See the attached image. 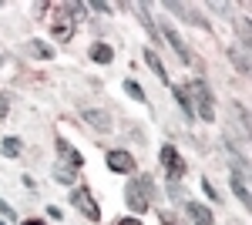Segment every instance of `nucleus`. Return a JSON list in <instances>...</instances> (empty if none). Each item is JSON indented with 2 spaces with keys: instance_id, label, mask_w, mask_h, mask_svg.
Wrapping results in <instances>:
<instances>
[{
  "instance_id": "1",
  "label": "nucleus",
  "mask_w": 252,
  "mask_h": 225,
  "mask_svg": "<svg viewBox=\"0 0 252 225\" xmlns=\"http://www.w3.org/2000/svg\"><path fill=\"white\" fill-rule=\"evenodd\" d=\"M182 91L189 94V104H192L195 118H202L205 125H212L215 121V97H212V91H209V84H205L202 77H192Z\"/></svg>"
},
{
  "instance_id": "2",
  "label": "nucleus",
  "mask_w": 252,
  "mask_h": 225,
  "mask_svg": "<svg viewBox=\"0 0 252 225\" xmlns=\"http://www.w3.org/2000/svg\"><path fill=\"white\" fill-rule=\"evenodd\" d=\"M152 182L148 178H128L125 182V202H128V208H131V215H145L148 208H152Z\"/></svg>"
},
{
  "instance_id": "3",
  "label": "nucleus",
  "mask_w": 252,
  "mask_h": 225,
  "mask_svg": "<svg viewBox=\"0 0 252 225\" xmlns=\"http://www.w3.org/2000/svg\"><path fill=\"white\" fill-rule=\"evenodd\" d=\"M158 37H161V40H165V44L175 51V54H178V61H182V64H192V61H195L192 51H189V44L178 37V31H175L172 24H161V27H158Z\"/></svg>"
},
{
  "instance_id": "4",
  "label": "nucleus",
  "mask_w": 252,
  "mask_h": 225,
  "mask_svg": "<svg viewBox=\"0 0 252 225\" xmlns=\"http://www.w3.org/2000/svg\"><path fill=\"white\" fill-rule=\"evenodd\" d=\"M71 205L78 208L84 219H91V222H97V219H101V208H97L94 195H91L88 188H71Z\"/></svg>"
},
{
  "instance_id": "5",
  "label": "nucleus",
  "mask_w": 252,
  "mask_h": 225,
  "mask_svg": "<svg viewBox=\"0 0 252 225\" xmlns=\"http://www.w3.org/2000/svg\"><path fill=\"white\" fill-rule=\"evenodd\" d=\"M158 155H161V165H165V171H168V178H172V182H178V178L185 175V158H182L172 145H161V151H158Z\"/></svg>"
},
{
  "instance_id": "6",
  "label": "nucleus",
  "mask_w": 252,
  "mask_h": 225,
  "mask_svg": "<svg viewBox=\"0 0 252 225\" xmlns=\"http://www.w3.org/2000/svg\"><path fill=\"white\" fill-rule=\"evenodd\" d=\"M104 161H108V168L115 171V175H131V171H135V158H131L128 151H121V148H111L104 155Z\"/></svg>"
},
{
  "instance_id": "7",
  "label": "nucleus",
  "mask_w": 252,
  "mask_h": 225,
  "mask_svg": "<svg viewBox=\"0 0 252 225\" xmlns=\"http://www.w3.org/2000/svg\"><path fill=\"white\" fill-rule=\"evenodd\" d=\"M81 118L88 121V128H94L97 134H108L115 125H111V118L108 111H101V108H81Z\"/></svg>"
},
{
  "instance_id": "8",
  "label": "nucleus",
  "mask_w": 252,
  "mask_h": 225,
  "mask_svg": "<svg viewBox=\"0 0 252 225\" xmlns=\"http://www.w3.org/2000/svg\"><path fill=\"white\" fill-rule=\"evenodd\" d=\"M229 185H232L235 192V198H239V205H252V195H249V175H246V168H239L232 171V178H229Z\"/></svg>"
},
{
  "instance_id": "9",
  "label": "nucleus",
  "mask_w": 252,
  "mask_h": 225,
  "mask_svg": "<svg viewBox=\"0 0 252 225\" xmlns=\"http://www.w3.org/2000/svg\"><path fill=\"white\" fill-rule=\"evenodd\" d=\"M229 61L235 64V71H239V74H249V71H252L249 44H232V47H229Z\"/></svg>"
},
{
  "instance_id": "10",
  "label": "nucleus",
  "mask_w": 252,
  "mask_h": 225,
  "mask_svg": "<svg viewBox=\"0 0 252 225\" xmlns=\"http://www.w3.org/2000/svg\"><path fill=\"white\" fill-rule=\"evenodd\" d=\"M185 212H189L192 225H215L212 208H209V205H202V202H185Z\"/></svg>"
},
{
  "instance_id": "11",
  "label": "nucleus",
  "mask_w": 252,
  "mask_h": 225,
  "mask_svg": "<svg viewBox=\"0 0 252 225\" xmlns=\"http://www.w3.org/2000/svg\"><path fill=\"white\" fill-rule=\"evenodd\" d=\"M165 10H168V14H178V17H182V20H189V24H198V27H205V20L198 17L195 10H189L185 3H175V0H168V3H165Z\"/></svg>"
},
{
  "instance_id": "12",
  "label": "nucleus",
  "mask_w": 252,
  "mask_h": 225,
  "mask_svg": "<svg viewBox=\"0 0 252 225\" xmlns=\"http://www.w3.org/2000/svg\"><path fill=\"white\" fill-rule=\"evenodd\" d=\"M58 151H61V158H64V165H71L74 171H78L81 165H84V158H81V155H78L74 148H71V145H67L64 138H58Z\"/></svg>"
},
{
  "instance_id": "13",
  "label": "nucleus",
  "mask_w": 252,
  "mask_h": 225,
  "mask_svg": "<svg viewBox=\"0 0 252 225\" xmlns=\"http://www.w3.org/2000/svg\"><path fill=\"white\" fill-rule=\"evenodd\" d=\"M145 64H148V67L155 71V77H158V81H165V84H168V71H165V64H161V57H158L155 51H152V47L145 51Z\"/></svg>"
},
{
  "instance_id": "14",
  "label": "nucleus",
  "mask_w": 252,
  "mask_h": 225,
  "mask_svg": "<svg viewBox=\"0 0 252 225\" xmlns=\"http://www.w3.org/2000/svg\"><path fill=\"white\" fill-rule=\"evenodd\" d=\"M88 54H91V61H97V64H111V61H115V51H111L108 44H91Z\"/></svg>"
},
{
  "instance_id": "15",
  "label": "nucleus",
  "mask_w": 252,
  "mask_h": 225,
  "mask_svg": "<svg viewBox=\"0 0 252 225\" xmlns=\"http://www.w3.org/2000/svg\"><path fill=\"white\" fill-rule=\"evenodd\" d=\"M54 178H58L61 185H74V182H78V171L71 168V165H64V161H61V165H54Z\"/></svg>"
},
{
  "instance_id": "16",
  "label": "nucleus",
  "mask_w": 252,
  "mask_h": 225,
  "mask_svg": "<svg viewBox=\"0 0 252 225\" xmlns=\"http://www.w3.org/2000/svg\"><path fill=\"white\" fill-rule=\"evenodd\" d=\"M0 151H3L7 158H20V155H24V141L14 138V134H7V138H3V145H0Z\"/></svg>"
},
{
  "instance_id": "17",
  "label": "nucleus",
  "mask_w": 252,
  "mask_h": 225,
  "mask_svg": "<svg viewBox=\"0 0 252 225\" xmlns=\"http://www.w3.org/2000/svg\"><path fill=\"white\" fill-rule=\"evenodd\" d=\"M71 34H74V20H71V17H67V20H54V37H58V40H67Z\"/></svg>"
},
{
  "instance_id": "18",
  "label": "nucleus",
  "mask_w": 252,
  "mask_h": 225,
  "mask_svg": "<svg viewBox=\"0 0 252 225\" xmlns=\"http://www.w3.org/2000/svg\"><path fill=\"white\" fill-rule=\"evenodd\" d=\"M172 94H175V101H178V108L185 111V118H195V114H192V104H189V94L182 91V88H172Z\"/></svg>"
},
{
  "instance_id": "19",
  "label": "nucleus",
  "mask_w": 252,
  "mask_h": 225,
  "mask_svg": "<svg viewBox=\"0 0 252 225\" xmlns=\"http://www.w3.org/2000/svg\"><path fill=\"white\" fill-rule=\"evenodd\" d=\"M125 91L131 94V97H135V101H141V104H145V101H148V97H145V91H141V84H138V81H131V77H128V81H125Z\"/></svg>"
},
{
  "instance_id": "20",
  "label": "nucleus",
  "mask_w": 252,
  "mask_h": 225,
  "mask_svg": "<svg viewBox=\"0 0 252 225\" xmlns=\"http://www.w3.org/2000/svg\"><path fill=\"white\" fill-rule=\"evenodd\" d=\"M31 51H34L37 57H44V61H51V57H54L51 47H44V40H31Z\"/></svg>"
},
{
  "instance_id": "21",
  "label": "nucleus",
  "mask_w": 252,
  "mask_h": 225,
  "mask_svg": "<svg viewBox=\"0 0 252 225\" xmlns=\"http://www.w3.org/2000/svg\"><path fill=\"white\" fill-rule=\"evenodd\" d=\"M202 192H205V198H209V202H219V192H215V185L209 182V178H202Z\"/></svg>"
},
{
  "instance_id": "22",
  "label": "nucleus",
  "mask_w": 252,
  "mask_h": 225,
  "mask_svg": "<svg viewBox=\"0 0 252 225\" xmlns=\"http://www.w3.org/2000/svg\"><path fill=\"white\" fill-rule=\"evenodd\" d=\"M115 225H141V219H135V215H128V219H118Z\"/></svg>"
},
{
  "instance_id": "23",
  "label": "nucleus",
  "mask_w": 252,
  "mask_h": 225,
  "mask_svg": "<svg viewBox=\"0 0 252 225\" xmlns=\"http://www.w3.org/2000/svg\"><path fill=\"white\" fill-rule=\"evenodd\" d=\"M91 10H97V14H111V7H108V3H91Z\"/></svg>"
},
{
  "instance_id": "24",
  "label": "nucleus",
  "mask_w": 252,
  "mask_h": 225,
  "mask_svg": "<svg viewBox=\"0 0 252 225\" xmlns=\"http://www.w3.org/2000/svg\"><path fill=\"white\" fill-rule=\"evenodd\" d=\"M0 215H7V219H14V208L7 205V202H0Z\"/></svg>"
},
{
  "instance_id": "25",
  "label": "nucleus",
  "mask_w": 252,
  "mask_h": 225,
  "mask_svg": "<svg viewBox=\"0 0 252 225\" xmlns=\"http://www.w3.org/2000/svg\"><path fill=\"white\" fill-rule=\"evenodd\" d=\"M7 108H10V104H7V97L0 94V114H7Z\"/></svg>"
},
{
  "instance_id": "26",
  "label": "nucleus",
  "mask_w": 252,
  "mask_h": 225,
  "mask_svg": "<svg viewBox=\"0 0 252 225\" xmlns=\"http://www.w3.org/2000/svg\"><path fill=\"white\" fill-rule=\"evenodd\" d=\"M24 225H44V222H40V219H27Z\"/></svg>"
},
{
  "instance_id": "27",
  "label": "nucleus",
  "mask_w": 252,
  "mask_h": 225,
  "mask_svg": "<svg viewBox=\"0 0 252 225\" xmlns=\"http://www.w3.org/2000/svg\"><path fill=\"white\" fill-rule=\"evenodd\" d=\"M0 67H3V54H0Z\"/></svg>"
},
{
  "instance_id": "28",
  "label": "nucleus",
  "mask_w": 252,
  "mask_h": 225,
  "mask_svg": "<svg viewBox=\"0 0 252 225\" xmlns=\"http://www.w3.org/2000/svg\"><path fill=\"white\" fill-rule=\"evenodd\" d=\"M0 225H3V222H0Z\"/></svg>"
}]
</instances>
